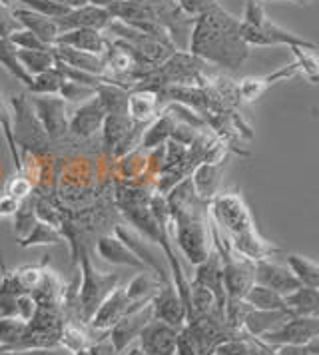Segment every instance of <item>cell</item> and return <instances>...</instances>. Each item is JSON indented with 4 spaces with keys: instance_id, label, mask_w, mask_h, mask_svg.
<instances>
[{
    "instance_id": "cell-1",
    "label": "cell",
    "mask_w": 319,
    "mask_h": 355,
    "mask_svg": "<svg viewBox=\"0 0 319 355\" xmlns=\"http://www.w3.org/2000/svg\"><path fill=\"white\" fill-rule=\"evenodd\" d=\"M188 50L202 62L223 70H239L250 58V46L241 36V22L222 4H214L193 18Z\"/></svg>"
},
{
    "instance_id": "cell-2",
    "label": "cell",
    "mask_w": 319,
    "mask_h": 355,
    "mask_svg": "<svg viewBox=\"0 0 319 355\" xmlns=\"http://www.w3.org/2000/svg\"><path fill=\"white\" fill-rule=\"evenodd\" d=\"M241 22V36L248 42V46H316V42L303 38L300 34L291 33L284 28L282 24L273 22L266 8L264 2L259 0H245L243 17L239 18Z\"/></svg>"
},
{
    "instance_id": "cell-3",
    "label": "cell",
    "mask_w": 319,
    "mask_h": 355,
    "mask_svg": "<svg viewBox=\"0 0 319 355\" xmlns=\"http://www.w3.org/2000/svg\"><path fill=\"white\" fill-rule=\"evenodd\" d=\"M207 208L209 206L172 218L170 236L174 238L175 245L180 248V252L191 266L206 261L207 256L214 252L212 222L207 220V214H209Z\"/></svg>"
},
{
    "instance_id": "cell-4",
    "label": "cell",
    "mask_w": 319,
    "mask_h": 355,
    "mask_svg": "<svg viewBox=\"0 0 319 355\" xmlns=\"http://www.w3.org/2000/svg\"><path fill=\"white\" fill-rule=\"evenodd\" d=\"M80 259V288H78V320L82 323H90L94 311L100 304L108 297L116 286H120V275L102 274L98 272L88 258L86 250L78 248Z\"/></svg>"
},
{
    "instance_id": "cell-5",
    "label": "cell",
    "mask_w": 319,
    "mask_h": 355,
    "mask_svg": "<svg viewBox=\"0 0 319 355\" xmlns=\"http://www.w3.org/2000/svg\"><path fill=\"white\" fill-rule=\"evenodd\" d=\"M108 31L112 34H116L122 42H126L146 70H154L160 64H164L174 54L175 50H178L172 42L158 40V38L142 33V31L130 26V24L122 22V20H116V18L112 20Z\"/></svg>"
},
{
    "instance_id": "cell-6",
    "label": "cell",
    "mask_w": 319,
    "mask_h": 355,
    "mask_svg": "<svg viewBox=\"0 0 319 355\" xmlns=\"http://www.w3.org/2000/svg\"><path fill=\"white\" fill-rule=\"evenodd\" d=\"M209 216L230 238L255 227L252 210L238 192H220L209 202Z\"/></svg>"
},
{
    "instance_id": "cell-7",
    "label": "cell",
    "mask_w": 319,
    "mask_h": 355,
    "mask_svg": "<svg viewBox=\"0 0 319 355\" xmlns=\"http://www.w3.org/2000/svg\"><path fill=\"white\" fill-rule=\"evenodd\" d=\"M10 108H12V136L16 146H22L28 152H44L50 138L32 108L31 98L26 94H18L10 100Z\"/></svg>"
},
{
    "instance_id": "cell-8",
    "label": "cell",
    "mask_w": 319,
    "mask_h": 355,
    "mask_svg": "<svg viewBox=\"0 0 319 355\" xmlns=\"http://www.w3.org/2000/svg\"><path fill=\"white\" fill-rule=\"evenodd\" d=\"M31 102L34 112L38 116L42 128L50 140H60L68 134L70 128V114H68V102L56 96H34L31 94Z\"/></svg>"
},
{
    "instance_id": "cell-9",
    "label": "cell",
    "mask_w": 319,
    "mask_h": 355,
    "mask_svg": "<svg viewBox=\"0 0 319 355\" xmlns=\"http://www.w3.org/2000/svg\"><path fill=\"white\" fill-rule=\"evenodd\" d=\"M316 338H319V318L289 315L284 325L270 331L259 341L271 347H277V345H305Z\"/></svg>"
},
{
    "instance_id": "cell-10",
    "label": "cell",
    "mask_w": 319,
    "mask_h": 355,
    "mask_svg": "<svg viewBox=\"0 0 319 355\" xmlns=\"http://www.w3.org/2000/svg\"><path fill=\"white\" fill-rule=\"evenodd\" d=\"M154 320V307H152V302L146 304V306L138 307L134 311L126 313L120 322L116 323L112 329H108V338H110V343L114 345V349L118 354L122 355L126 352L128 347L140 338L142 329L148 325V323Z\"/></svg>"
},
{
    "instance_id": "cell-11",
    "label": "cell",
    "mask_w": 319,
    "mask_h": 355,
    "mask_svg": "<svg viewBox=\"0 0 319 355\" xmlns=\"http://www.w3.org/2000/svg\"><path fill=\"white\" fill-rule=\"evenodd\" d=\"M136 122L128 114H106L102 124V140L104 148L114 156H124L134 144L136 138Z\"/></svg>"
},
{
    "instance_id": "cell-12",
    "label": "cell",
    "mask_w": 319,
    "mask_h": 355,
    "mask_svg": "<svg viewBox=\"0 0 319 355\" xmlns=\"http://www.w3.org/2000/svg\"><path fill=\"white\" fill-rule=\"evenodd\" d=\"M152 307H154V320L158 322L168 323L178 329H182L188 323V311L175 290L174 282H166L160 286L152 297Z\"/></svg>"
},
{
    "instance_id": "cell-13",
    "label": "cell",
    "mask_w": 319,
    "mask_h": 355,
    "mask_svg": "<svg viewBox=\"0 0 319 355\" xmlns=\"http://www.w3.org/2000/svg\"><path fill=\"white\" fill-rule=\"evenodd\" d=\"M255 284L266 286L282 295H287L302 286L287 263H279L273 258L255 261Z\"/></svg>"
},
{
    "instance_id": "cell-14",
    "label": "cell",
    "mask_w": 319,
    "mask_h": 355,
    "mask_svg": "<svg viewBox=\"0 0 319 355\" xmlns=\"http://www.w3.org/2000/svg\"><path fill=\"white\" fill-rule=\"evenodd\" d=\"M114 17L110 15L108 8H102V6H96L92 2L78 6V8H72L68 15H64L62 18L56 20L60 33L66 31H74V28H92V31H104L112 24Z\"/></svg>"
},
{
    "instance_id": "cell-15",
    "label": "cell",
    "mask_w": 319,
    "mask_h": 355,
    "mask_svg": "<svg viewBox=\"0 0 319 355\" xmlns=\"http://www.w3.org/2000/svg\"><path fill=\"white\" fill-rule=\"evenodd\" d=\"M180 329L168 323L152 320L142 329L138 345L148 355H175V343H178Z\"/></svg>"
},
{
    "instance_id": "cell-16",
    "label": "cell",
    "mask_w": 319,
    "mask_h": 355,
    "mask_svg": "<svg viewBox=\"0 0 319 355\" xmlns=\"http://www.w3.org/2000/svg\"><path fill=\"white\" fill-rule=\"evenodd\" d=\"M130 306H132V304L128 302L124 286H116V288L112 290L110 295H108V297L100 304V307L96 309L94 315H92V320H90L88 325H90L94 331H106V334H108V329H112V327L130 311Z\"/></svg>"
},
{
    "instance_id": "cell-17",
    "label": "cell",
    "mask_w": 319,
    "mask_h": 355,
    "mask_svg": "<svg viewBox=\"0 0 319 355\" xmlns=\"http://www.w3.org/2000/svg\"><path fill=\"white\" fill-rule=\"evenodd\" d=\"M106 120V110L100 106V102L96 100V96L84 104H80L78 108L74 110V114L70 116V128L68 132L76 138H92L98 130H102V124Z\"/></svg>"
},
{
    "instance_id": "cell-18",
    "label": "cell",
    "mask_w": 319,
    "mask_h": 355,
    "mask_svg": "<svg viewBox=\"0 0 319 355\" xmlns=\"http://www.w3.org/2000/svg\"><path fill=\"white\" fill-rule=\"evenodd\" d=\"M230 242H232V248L238 252L239 256L252 259V261L275 258V256L282 254V248H277L273 242L266 240L257 232V227H252V230H248L243 234H238V236L230 238Z\"/></svg>"
},
{
    "instance_id": "cell-19",
    "label": "cell",
    "mask_w": 319,
    "mask_h": 355,
    "mask_svg": "<svg viewBox=\"0 0 319 355\" xmlns=\"http://www.w3.org/2000/svg\"><path fill=\"white\" fill-rule=\"evenodd\" d=\"M196 284L204 286L207 290L212 291L218 300V309L223 315V307H225V290H223V272H222V259L218 256V252L214 250L209 256H207L206 261L198 263L196 266V274H193V279Z\"/></svg>"
},
{
    "instance_id": "cell-20",
    "label": "cell",
    "mask_w": 319,
    "mask_h": 355,
    "mask_svg": "<svg viewBox=\"0 0 319 355\" xmlns=\"http://www.w3.org/2000/svg\"><path fill=\"white\" fill-rule=\"evenodd\" d=\"M96 254L104 261H108L112 266H126V268H134V270H142V272H150L148 266L142 259L138 258L126 243L120 242L114 234L112 236H100L96 242Z\"/></svg>"
},
{
    "instance_id": "cell-21",
    "label": "cell",
    "mask_w": 319,
    "mask_h": 355,
    "mask_svg": "<svg viewBox=\"0 0 319 355\" xmlns=\"http://www.w3.org/2000/svg\"><path fill=\"white\" fill-rule=\"evenodd\" d=\"M12 15H15V18L20 22V26L24 31L38 36L44 44H48V46L56 44V40L60 36V28H58L56 20L44 17L40 12H34L31 8H24V6L12 8Z\"/></svg>"
},
{
    "instance_id": "cell-22",
    "label": "cell",
    "mask_w": 319,
    "mask_h": 355,
    "mask_svg": "<svg viewBox=\"0 0 319 355\" xmlns=\"http://www.w3.org/2000/svg\"><path fill=\"white\" fill-rule=\"evenodd\" d=\"M223 162H202L200 166L193 168L190 174L193 190L200 200L212 202L220 194V184H222Z\"/></svg>"
},
{
    "instance_id": "cell-23",
    "label": "cell",
    "mask_w": 319,
    "mask_h": 355,
    "mask_svg": "<svg viewBox=\"0 0 319 355\" xmlns=\"http://www.w3.org/2000/svg\"><path fill=\"white\" fill-rule=\"evenodd\" d=\"M289 315L291 313L287 309H254V307H250V311L243 318V331L252 338L261 339L270 331L277 329L279 325H284Z\"/></svg>"
},
{
    "instance_id": "cell-24",
    "label": "cell",
    "mask_w": 319,
    "mask_h": 355,
    "mask_svg": "<svg viewBox=\"0 0 319 355\" xmlns=\"http://www.w3.org/2000/svg\"><path fill=\"white\" fill-rule=\"evenodd\" d=\"M160 92L138 86L128 94L126 114L136 124H150L160 114Z\"/></svg>"
},
{
    "instance_id": "cell-25",
    "label": "cell",
    "mask_w": 319,
    "mask_h": 355,
    "mask_svg": "<svg viewBox=\"0 0 319 355\" xmlns=\"http://www.w3.org/2000/svg\"><path fill=\"white\" fill-rule=\"evenodd\" d=\"M293 76H298V68H295L293 62L282 66L279 70H275L273 74H268V76H248V78L239 80V84L236 86L238 88V98H241L243 102H255L270 88L271 84L284 82L287 78H293Z\"/></svg>"
},
{
    "instance_id": "cell-26",
    "label": "cell",
    "mask_w": 319,
    "mask_h": 355,
    "mask_svg": "<svg viewBox=\"0 0 319 355\" xmlns=\"http://www.w3.org/2000/svg\"><path fill=\"white\" fill-rule=\"evenodd\" d=\"M54 56L56 60H60L62 64L72 66L76 70L94 74V76H106V62L104 56H98L92 52H84V50L70 49V46H62V44H54Z\"/></svg>"
},
{
    "instance_id": "cell-27",
    "label": "cell",
    "mask_w": 319,
    "mask_h": 355,
    "mask_svg": "<svg viewBox=\"0 0 319 355\" xmlns=\"http://www.w3.org/2000/svg\"><path fill=\"white\" fill-rule=\"evenodd\" d=\"M56 44L62 46H70V49L84 50V52H92L98 56H104V52L108 50V40L100 31H92V28H74V31H66L60 33Z\"/></svg>"
},
{
    "instance_id": "cell-28",
    "label": "cell",
    "mask_w": 319,
    "mask_h": 355,
    "mask_svg": "<svg viewBox=\"0 0 319 355\" xmlns=\"http://www.w3.org/2000/svg\"><path fill=\"white\" fill-rule=\"evenodd\" d=\"M114 236L120 240V242H124L138 256V258L142 259L144 263L148 266V270L150 272H156L158 275V279L162 284H166V282H172V277L168 275V272L160 266L158 258L150 252V248L146 245V242L142 240V236H138V234H134V232H130L128 227L122 226H116L114 227Z\"/></svg>"
},
{
    "instance_id": "cell-29",
    "label": "cell",
    "mask_w": 319,
    "mask_h": 355,
    "mask_svg": "<svg viewBox=\"0 0 319 355\" xmlns=\"http://www.w3.org/2000/svg\"><path fill=\"white\" fill-rule=\"evenodd\" d=\"M175 122H178V118L170 110L160 112L148 124V128L144 130L142 138H140V148H144V150H154V148H160V146L166 144L172 138V130H174Z\"/></svg>"
},
{
    "instance_id": "cell-30",
    "label": "cell",
    "mask_w": 319,
    "mask_h": 355,
    "mask_svg": "<svg viewBox=\"0 0 319 355\" xmlns=\"http://www.w3.org/2000/svg\"><path fill=\"white\" fill-rule=\"evenodd\" d=\"M287 311L291 315H305V318H319V290L300 286L298 290L286 295Z\"/></svg>"
},
{
    "instance_id": "cell-31",
    "label": "cell",
    "mask_w": 319,
    "mask_h": 355,
    "mask_svg": "<svg viewBox=\"0 0 319 355\" xmlns=\"http://www.w3.org/2000/svg\"><path fill=\"white\" fill-rule=\"evenodd\" d=\"M128 94H130L128 88L110 80L108 76L96 88V100L100 102V106L106 110V114H126Z\"/></svg>"
},
{
    "instance_id": "cell-32",
    "label": "cell",
    "mask_w": 319,
    "mask_h": 355,
    "mask_svg": "<svg viewBox=\"0 0 319 355\" xmlns=\"http://www.w3.org/2000/svg\"><path fill=\"white\" fill-rule=\"evenodd\" d=\"M160 286H162V282L158 279V275L150 274V272L138 274L136 277H132L126 286H124L128 302H130V304L148 302V300L154 297V293L158 291Z\"/></svg>"
},
{
    "instance_id": "cell-33",
    "label": "cell",
    "mask_w": 319,
    "mask_h": 355,
    "mask_svg": "<svg viewBox=\"0 0 319 355\" xmlns=\"http://www.w3.org/2000/svg\"><path fill=\"white\" fill-rule=\"evenodd\" d=\"M298 74H302L305 80L311 84H319V52L318 46H289Z\"/></svg>"
},
{
    "instance_id": "cell-34",
    "label": "cell",
    "mask_w": 319,
    "mask_h": 355,
    "mask_svg": "<svg viewBox=\"0 0 319 355\" xmlns=\"http://www.w3.org/2000/svg\"><path fill=\"white\" fill-rule=\"evenodd\" d=\"M287 266L300 279L302 286L319 290V261H313L302 254H287Z\"/></svg>"
},
{
    "instance_id": "cell-35",
    "label": "cell",
    "mask_w": 319,
    "mask_h": 355,
    "mask_svg": "<svg viewBox=\"0 0 319 355\" xmlns=\"http://www.w3.org/2000/svg\"><path fill=\"white\" fill-rule=\"evenodd\" d=\"M245 304L254 309H287L286 295L277 293V291L270 290L266 286L254 284L250 291L245 293Z\"/></svg>"
},
{
    "instance_id": "cell-36",
    "label": "cell",
    "mask_w": 319,
    "mask_h": 355,
    "mask_svg": "<svg viewBox=\"0 0 319 355\" xmlns=\"http://www.w3.org/2000/svg\"><path fill=\"white\" fill-rule=\"evenodd\" d=\"M64 242H66V238L62 236V232H58L54 226H50L46 222L38 220L31 232L16 243L20 248H36V245H54V243Z\"/></svg>"
},
{
    "instance_id": "cell-37",
    "label": "cell",
    "mask_w": 319,
    "mask_h": 355,
    "mask_svg": "<svg viewBox=\"0 0 319 355\" xmlns=\"http://www.w3.org/2000/svg\"><path fill=\"white\" fill-rule=\"evenodd\" d=\"M0 66L10 76H15L16 80L22 82L28 88V84L32 82V76L24 70V66L20 64V60H18V49L10 42V38H0Z\"/></svg>"
},
{
    "instance_id": "cell-38",
    "label": "cell",
    "mask_w": 319,
    "mask_h": 355,
    "mask_svg": "<svg viewBox=\"0 0 319 355\" xmlns=\"http://www.w3.org/2000/svg\"><path fill=\"white\" fill-rule=\"evenodd\" d=\"M18 60L20 64L24 66V70L36 76L40 72H46L50 68L56 66V56H54V50H18Z\"/></svg>"
},
{
    "instance_id": "cell-39",
    "label": "cell",
    "mask_w": 319,
    "mask_h": 355,
    "mask_svg": "<svg viewBox=\"0 0 319 355\" xmlns=\"http://www.w3.org/2000/svg\"><path fill=\"white\" fill-rule=\"evenodd\" d=\"M64 84L62 72L54 66L46 72H40L32 76V82L28 84V92L34 96H56L60 92Z\"/></svg>"
},
{
    "instance_id": "cell-40",
    "label": "cell",
    "mask_w": 319,
    "mask_h": 355,
    "mask_svg": "<svg viewBox=\"0 0 319 355\" xmlns=\"http://www.w3.org/2000/svg\"><path fill=\"white\" fill-rule=\"evenodd\" d=\"M0 130L4 134V140H6V146H8V152H10V158H12L16 172L22 174V160H20L18 146H16L15 136H12V114H10L8 102L4 100L2 92H0Z\"/></svg>"
},
{
    "instance_id": "cell-41",
    "label": "cell",
    "mask_w": 319,
    "mask_h": 355,
    "mask_svg": "<svg viewBox=\"0 0 319 355\" xmlns=\"http://www.w3.org/2000/svg\"><path fill=\"white\" fill-rule=\"evenodd\" d=\"M26 329H28V323L20 318H2L0 320V347L15 349L24 338Z\"/></svg>"
},
{
    "instance_id": "cell-42",
    "label": "cell",
    "mask_w": 319,
    "mask_h": 355,
    "mask_svg": "<svg viewBox=\"0 0 319 355\" xmlns=\"http://www.w3.org/2000/svg\"><path fill=\"white\" fill-rule=\"evenodd\" d=\"M90 338H88V334H84L82 329H80L78 325L74 323H68V325H64L62 327V334H60V345L66 347V349H70L72 354H76L80 349H86V347H90Z\"/></svg>"
},
{
    "instance_id": "cell-43",
    "label": "cell",
    "mask_w": 319,
    "mask_h": 355,
    "mask_svg": "<svg viewBox=\"0 0 319 355\" xmlns=\"http://www.w3.org/2000/svg\"><path fill=\"white\" fill-rule=\"evenodd\" d=\"M20 2L24 8H31L34 12H40L44 17L52 18V20H58L72 10L70 6L60 4V2H52V0H20Z\"/></svg>"
},
{
    "instance_id": "cell-44",
    "label": "cell",
    "mask_w": 319,
    "mask_h": 355,
    "mask_svg": "<svg viewBox=\"0 0 319 355\" xmlns=\"http://www.w3.org/2000/svg\"><path fill=\"white\" fill-rule=\"evenodd\" d=\"M38 222L36 211H34V204L26 206V200L20 204V208L15 214V240H22L28 232H31L34 224Z\"/></svg>"
},
{
    "instance_id": "cell-45",
    "label": "cell",
    "mask_w": 319,
    "mask_h": 355,
    "mask_svg": "<svg viewBox=\"0 0 319 355\" xmlns=\"http://www.w3.org/2000/svg\"><path fill=\"white\" fill-rule=\"evenodd\" d=\"M60 98H64L66 102H72V104H84L88 100H92L96 96V88H90V86H84V84H78V82H70L64 80L62 88H60Z\"/></svg>"
},
{
    "instance_id": "cell-46",
    "label": "cell",
    "mask_w": 319,
    "mask_h": 355,
    "mask_svg": "<svg viewBox=\"0 0 319 355\" xmlns=\"http://www.w3.org/2000/svg\"><path fill=\"white\" fill-rule=\"evenodd\" d=\"M10 42H12V44H15L18 50H48V49H52V46L44 44V42H42L38 36H34V34L28 33V31H24V28L12 34V36H10Z\"/></svg>"
},
{
    "instance_id": "cell-47",
    "label": "cell",
    "mask_w": 319,
    "mask_h": 355,
    "mask_svg": "<svg viewBox=\"0 0 319 355\" xmlns=\"http://www.w3.org/2000/svg\"><path fill=\"white\" fill-rule=\"evenodd\" d=\"M18 31H22V26L12 15V8L6 4H0V38H10Z\"/></svg>"
},
{
    "instance_id": "cell-48",
    "label": "cell",
    "mask_w": 319,
    "mask_h": 355,
    "mask_svg": "<svg viewBox=\"0 0 319 355\" xmlns=\"http://www.w3.org/2000/svg\"><path fill=\"white\" fill-rule=\"evenodd\" d=\"M178 6L188 15L190 18L204 15L207 8H212L214 4H218V0H175Z\"/></svg>"
},
{
    "instance_id": "cell-49",
    "label": "cell",
    "mask_w": 319,
    "mask_h": 355,
    "mask_svg": "<svg viewBox=\"0 0 319 355\" xmlns=\"http://www.w3.org/2000/svg\"><path fill=\"white\" fill-rule=\"evenodd\" d=\"M6 194L15 196L16 200H20V202H24L26 198H31L32 194V184L28 178H24L22 174H18L15 180H10V184H8V192Z\"/></svg>"
},
{
    "instance_id": "cell-50",
    "label": "cell",
    "mask_w": 319,
    "mask_h": 355,
    "mask_svg": "<svg viewBox=\"0 0 319 355\" xmlns=\"http://www.w3.org/2000/svg\"><path fill=\"white\" fill-rule=\"evenodd\" d=\"M20 200H16L15 196L4 194L0 196V220H6V218H15V214L20 208Z\"/></svg>"
},
{
    "instance_id": "cell-51",
    "label": "cell",
    "mask_w": 319,
    "mask_h": 355,
    "mask_svg": "<svg viewBox=\"0 0 319 355\" xmlns=\"http://www.w3.org/2000/svg\"><path fill=\"white\" fill-rule=\"evenodd\" d=\"M90 354L92 355H120L116 349H114V345L110 343V339L106 341V339H96L90 343Z\"/></svg>"
},
{
    "instance_id": "cell-52",
    "label": "cell",
    "mask_w": 319,
    "mask_h": 355,
    "mask_svg": "<svg viewBox=\"0 0 319 355\" xmlns=\"http://www.w3.org/2000/svg\"><path fill=\"white\" fill-rule=\"evenodd\" d=\"M124 355H148L146 352H144L142 347L138 345V343H132L130 347H128L126 352H124Z\"/></svg>"
},
{
    "instance_id": "cell-53",
    "label": "cell",
    "mask_w": 319,
    "mask_h": 355,
    "mask_svg": "<svg viewBox=\"0 0 319 355\" xmlns=\"http://www.w3.org/2000/svg\"><path fill=\"white\" fill-rule=\"evenodd\" d=\"M259 2H293V4H300V6H307L313 0H259Z\"/></svg>"
},
{
    "instance_id": "cell-54",
    "label": "cell",
    "mask_w": 319,
    "mask_h": 355,
    "mask_svg": "<svg viewBox=\"0 0 319 355\" xmlns=\"http://www.w3.org/2000/svg\"><path fill=\"white\" fill-rule=\"evenodd\" d=\"M46 352L42 349H28V352H12V354H0V355H44Z\"/></svg>"
},
{
    "instance_id": "cell-55",
    "label": "cell",
    "mask_w": 319,
    "mask_h": 355,
    "mask_svg": "<svg viewBox=\"0 0 319 355\" xmlns=\"http://www.w3.org/2000/svg\"><path fill=\"white\" fill-rule=\"evenodd\" d=\"M74 355H92V354H90V349L86 347V349H80V352H76Z\"/></svg>"
}]
</instances>
